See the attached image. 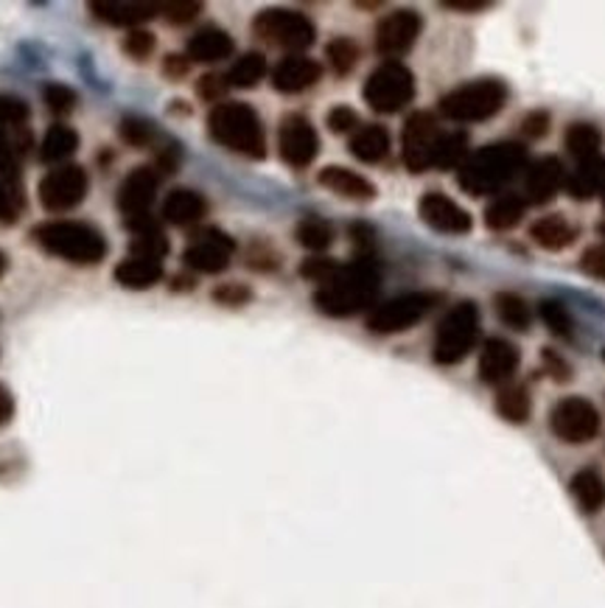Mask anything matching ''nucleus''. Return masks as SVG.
Wrapping results in <instances>:
<instances>
[{
	"mask_svg": "<svg viewBox=\"0 0 605 608\" xmlns=\"http://www.w3.org/2000/svg\"><path fill=\"white\" fill-rule=\"evenodd\" d=\"M530 239L542 247V250H547V253H560V250H567V247L574 245L578 227H574L567 216L549 214L530 225Z\"/></svg>",
	"mask_w": 605,
	"mask_h": 608,
	"instance_id": "nucleus-22",
	"label": "nucleus"
},
{
	"mask_svg": "<svg viewBox=\"0 0 605 608\" xmlns=\"http://www.w3.org/2000/svg\"><path fill=\"white\" fill-rule=\"evenodd\" d=\"M538 318L544 320V325L549 329V334L560 339H572L574 337V320L569 314V309L560 300H542L538 303Z\"/></svg>",
	"mask_w": 605,
	"mask_h": 608,
	"instance_id": "nucleus-39",
	"label": "nucleus"
},
{
	"mask_svg": "<svg viewBox=\"0 0 605 608\" xmlns=\"http://www.w3.org/2000/svg\"><path fill=\"white\" fill-rule=\"evenodd\" d=\"M207 214V202L205 196L191 191V188H175L171 194L166 196L163 202V216L166 222L177 227H191V225H200Z\"/></svg>",
	"mask_w": 605,
	"mask_h": 608,
	"instance_id": "nucleus-24",
	"label": "nucleus"
},
{
	"mask_svg": "<svg viewBox=\"0 0 605 608\" xmlns=\"http://www.w3.org/2000/svg\"><path fill=\"white\" fill-rule=\"evenodd\" d=\"M420 28H424V20L413 9H399V12L387 14L376 26V51L387 57V62H399V57L413 51Z\"/></svg>",
	"mask_w": 605,
	"mask_h": 608,
	"instance_id": "nucleus-14",
	"label": "nucleus"
},
{
	"mask_svg": "<svg viewBox=\"0 0 605 608\" xmlns=\"http://www.w3.org/2000/svg\"><path fill=\"white\" fill-rule=\"evenodd\" d=\"M440 138H443V130L431 112H413L406 118L404 132H401V157H404L406 169L415 175L435 169Z\"/></svg>",
	"mask_w": 605,
	"mask_h": 608,
	"instance_id": "nucleus-11",
	"label": "nucleus"
},
{
	"mask_svg": "<svg viewBox=\"0 0 605 608\" xmlns=\"http://www.w3.org/2000/svg\"><path fill=\"white\" fill-rule=\"evenodd\" d=\"M418 214L431 230L446 236H465L471 234L474 219L465 207H460L451 196L440 194V191H426L418 202Z\"/></svg>",
	"mask_w": 605,
	"mask_h": 608,
	"instance_id": "nucleus-16",
	"label": "nucleus"
},
{
	"mask_svg": "<svg viewBox=\"0 0 605 608\" xmlns=\"http://www.w3.org/2000/svg\"><path fill=\"white\" fill-rule=\"evenodd\" d=\"M14 418V395L9 393L7 384H0V427H7Z\"/></svg>",
	"mask_w": 605,
	"mask_h": 608,
	"instance_id": "nucleus-57",
	"label": "nucleus"
},
{
	"mask_svg": "<svg viewBox=\"0 0 605 608\" xmlns=\"http://www.w3.org/2000/svg\"><path fill=\"white\" fill-rule=\"evenodd\" d=\"M542 359H544V370L553 375L555 382L564 384V382H569V379H572V365H569L567 359H564V356H560L555 348H544Z\"/></svg>",
	"mask_w": 605,
	"mask_h": 608,
	"instance_id": "nucleus-51",
	"label": "nucleus"
},
{
	"mask_svg": "<svg viewBox=\"0 0 605 608\" xmlns=\"http://www.w3.org/2000/svg\"><path fill=\"white\" fill-rule=\"evenodd\" d=\"M600 427H603V421H600L597 407L583 395L560 398L549 413V429L560 443H569V446L592 443L600 434Z\"/></svg>",
	"mask_w": 605,
	"mask_h": 608,
	"instance_id": "nucleus-9",
	"label": "nucleus"
},
{
	"mask_svg": "<svg viewBox=\"0 0 605 608\" xmlns=\"http://www.w3.org/2000/svg\"><path fill=\"white\" fill-rule=\"evenodd\" d=\"M277 150L284 157L286 166L292 169H309L315 163L317 152H320V135L311 127V121L306 116H286L281 121V130H277Z\"/></svg>",
	"mask_w": 605,
	"mask_h": 608,
	"instance_id": "nucleus-15",
	"label": "nucleus"
},
{
	"mask_svg": "<svg viewBox=\"0 0 605 608\" xmlns=\"http://www.w3.org/2000/svg\"><path fill=\"white\" fill-rule=\"evenodd\" d=\"M168 253V241L161 230H152V234H138L132 239V255L138 259H155L163 261Z\"/></svg>",
	"mask_w": 605,
	"mask_h": 608,
	"instance_id": "nucleus-44",
	"label": "nucleus"
},
{
	"mask_svg": "<svg viewBox=\"0 0 605 608\" xmlns=\"http://www.w3.org/2000/svg\"><path fill=\"white\" fill-rule=\"evenodd\" d=\"M505 104H508V85L502 79H477L440 98V112L449 121L479 123L499 116Z\"/></svg>",
	"mask_w": 605,
	"mask_h": 608,
	"instance_id": "nucleus-5",
	"label": "nucleus"
},
{
	"mask_svg": "<svg viewBox=\"0 0 605 608\" xmlns=\"http://www.w3.org/2000/svg\"><path fill=\"white\" fill-rule=\"evenodd\" d=\"M161 12L166 14L168 23L182 26V23H191V20L202 12V3H193V0H175V3H163Z\"/></svg>",
	"mask_w": 605,
	"mask_h": 608,
	"instance_id": "nucleus-48",
	"label": "nucleus"
},
{
	"mask_svg": "<svg viewBox=\"0 0 605 608\" xmlns=\"http://www.w3.org/2000/svg\"><path fill=\"white\" fill-rule=\"evenodd\" d=\"M252 32L258 39H264L270 46L284 48V51L300 53L315 46L317 28L306 14L289 12V9H266L256 17Z\"/></svg>",
	"mask_w": 605,
	"mask_h": 608,
	"instance_id": "nucleus-8",
	"label": "nucleus"
},
{
	"mask_svg": "<svg viewBox=\"0 0 605 608\" xmlns=\"http://www.w3.org/2000/svg\"><path fill=\"white\" fill-rule=\"evenodd\" d=\"M567 186V169L558 157H542L535 160L533 166H527V175H524V200L527 205H547L555 196L560 194V188Z\"/></svg>",
	"mask_w": 605,
	"mask_h": 608,
	"instance_id": "nucleus-19",
	"label": "nucleus"
},
{
	"mask_svg": "<svg viewBox=\"0 0 605 608\" xmlns=\"http://www.w3.org/2000/svg\"><path fill=\"white\" fill-rule=\"evenodd\" d=\"M188 65H191V59L188 57H166V62H163V73H166L168 79H180L188 73Z\"/></svg>",
	"mask_w": 605,
	"mask_h": 608,
	"instance_id": "nucleus-56",
	"label": "nucleus"
},
{
	"mask_svg": "<svg viewBox=\"0 0 605 608\" xmlns=\"http://www.w3.org/2000/svg\"><path fill=\"white\" fill-rule=\"evenodd\" d=\"M247 264L252 266V270H258V272H270V270H277V253L272 250V247H266V245H256L247 253Z\"/></svg>",
	"mask_w": 605,
	"mask_h": 608,
	"instance_id": "nucleus-55",
	"label": "nucleus"
},
{
	"mask_svg": "<svg viewBox=\"0 0 605 608\" xmlns=\"http://www.w3.org/2000/svg\"><path fill=\"white\" fill-rule=\"evenodd\" d=\"M123 51L132 59H138V62H143V59H149L152 51H155V37L143 32V28H135V32H129L127 39H123Z\"/></svg>",
	"mask_w": 605,
	"mask_h": 608,
	"instance_id": "nucleus-45",
	"label": "nucleus"
},
{
	"mask_svg": "<svg viewBox=\"0 0 605 608\" xmlns=\"http://www.w3.org/2000/svg\"><path fill=\"white\" fill-rule=\"evenodd\" d=\"M295 236L306 250L322 253V250H329V247L334 245V225H331L329 219H322V216H306V219H300V225H297Z\"/></svg>",
	"mask_w": 605,
	"mask_h": 608,
	"instance_id": "nucleus-36",
	"label": "nucleus"
},
{
	"mask_svg": "<svg viewBox=\"0 0 605 608\" xmlns=\"http://www.w3.org/2000/svg\"><path fill=\"white\" fill-rule=\"evenodd\" d=\"M479 339V309L477 303H458L454 309L440 320L438 337H435V348L431 356L438 365H460L465 356L474 350Z\"/></svg>",
	"mask_w": 605,
	"mask_h": 608,
	"instance_id": "nucleus-6",
	"label": "nucleus"
},
{
	"mask_svg": "<svg viewBox=\"0 0 605 608\" xmlns=\"http://www.w3.org/2000/svg\"><path fill=\"white\" fill-rule=\"evenodd\" d=\"M440 303L438 291H410L399 298L376 306L367 318V329L373 334H399V331L413 329Z\"/></svg>",
	"mask_w": 605,
	"mask_h": 608,
	"instance_id": "nucleus-10",
	"label": "nucleus"
},
{
	"mask_svg": "<svg viewBox=\"0 0 605 608\" xmlns=\"http://www.w3.org/2000/svg\"><path fill=\"white\" fill-rule=\"evenodd\" d=\"M87 188H91V180L82 166H57L39 180L37 194L46 211L64 214L87 196Z\"/></svg>",
	"mask_w": 605,
	"mask_h": 608,
	"instance_id": "nucleus-12",
	"label": "nucleus"
},
{
	"mask_svg": "<svg viewBox=\"0 0 605 608\" xmlns=\"http://www.w3.org/2000/svg\"><path fill=\"white\" fill-rule=\"evenodd\" d=\"M266 76V59L264 53L258 51H250L245 53V57H239L236 62H233V68L227 71V85L230 87H256L261 79Z\"/></svg>",
	"mask_w": 605,
	"mask_h": 608,
	"instance_id": "nucleus-37",
	"label": "nucleus"
},
{
	"mask_svg": "<svg viewBox=\"0 0 605 608\" xmlns=\"http://www.w3.org/2000/svg\"><path fill=\"white\" fill-rule=\"evenodd\" d=\"M7 266H9V259L3 253H0V278H3V272H7Z\"/></svg>",
	"mask_w": 605,
	"mask_h": 608,
	"instance_id": "nucleus-59",
	"label": "nucleus"
},
{
	"mask_svg": "<svg viewBox=\"0 0 605 608\" xmlns=\"http://www.w3.org/2000/svg\"><path fill=\"white\" fill-rule=\"evenodd\" d=\"M325 57H329V65L334 68V73L348 76L356 68V62H359V46L351 37H336L325 48Z\"/></svg>",
	"mask_w": 605,
	"mask_h": 608,
	"instance_id": "nucleus-40",
	"label": "nucleus"
},
{
	"mask_svg": "<svg viewBox=\"0 0 605 608\" xmlns=\"http://www.w3.org/2000/svg\"><path fill=\"white\" fill-rule=\"evenodd\" d=\"M567 194L578 202L594 200V196L605 194V155L589 157L580 160L578 169L567 175Z\"/></svg>",
	"mask_w": 605,
	"mask_h": 608,
	"instance_id": "nucleus-23",
	"label": "nucleus"
},
{
	"mask_svg": "<svg viewBox=\"0 0 605 608\" xmlns=\"http://www.w3.org/2000/svg\"><path fill=\"white\" fill-rule=\"evenodd\" d=\"M465 157H468V135H465V132H443L438 146V157H435V169H460L465 163Z\"/></svg>",
	"mask_w": 605,
	"mask_h": 608,
	"instance_id": "nucleus-38",
	"label": "nucleus"
},
{
	"mask_svg": "<svg viewBox=\"0 0 605 608\" xmlns=\"http://www.w3.org/2000/svg\"><path fill=\"white\" fill-rule=\"evenodd\" d=\"M547 132H549V112L547 110H533L522 121V135L527 138V141H542Z\"/></svg>",
	"mask_w": 605,
	"mask_h": 608,
	"instance_id": "nucleus-53",
	"label": "nucleus"
},
{
	"mask_svg": "<svg viewBox=\"0 0 605 608\" xmlns=\"http://www.w3.org/2000/svg\"><path fill=\"white\" fill-rule=\"evenodd\" d=\"M207 132L220 146L236 155L264 160L266 157V132L250 104L220 102L207 116Z\"/></svg>",
	"mask_w": 605,
	"mask_h": 608,
	"instance_id": "nucleus-3",
	"label": "nucleus"
},
{
	"mask_svg": "<svg viewBox=\"0 0 605 608\" xmlns=\"http://www.w3.org/2000/svg\"><path fill=\"white\" fill-rule=\"evenodd\" d=\"M93 12L98 20L110 26H138L143 20L155 17L161 12V3H121V0H107V3H93Z\"/></svg>",
	"mask_w": 605,
	"mask_h": 608,
	"instance_id": "nucleus-28",
	"label": "nucleus"
},
{
	"mask_svg": "<svg viewBox=\"0 0 605 608\" xmlns=\"http://www.w3.org/2000/svg\"><path fill=\"white\" fill-rule=\"evenodd\" d=\"M155 135H157L155 123L146 121V118H138V116L123 118L121 138L129 143V146H138V150H143V146H149V143L155 141Z\"/></svg>",
	"mask_w": 605,
	"mask_h": 608,
	"instance_id": "nucleus-43",
	"label": "nucleus"
},
{
	"mask_svg": "<svg viewBox=\"0 0 605 608\" xmlns=\"http://www.w3.org/2000/svg\"><path fill=\"white\" fill-rule=\"evenodd\" d=\"M580 270L592 275V278L605 281V245H594L589 247L583 259H580Z\"/></svg>",
	"mask_w": 605,
	"mask_h": 608,
	"instance_id": "nucleus-52",
	"label": "nucleus"
},
{
	"mask_svg": "<svg viewBox=\"0 0 605 608\" xmlns=\"http://www.w3.org/2000/svg\"><path fill=\"white\" fill-rule=\"evenodd\" d=\"M322 68L315 59L302 57V53H292V57L281 59L272 71V87L277 93H286V96H295V93L309 91L320 82Z\"/></svg>",
	"mask_w": 605,
	"mask_h": 608,
	"instance_id": "nucleus-20",
	"label": "nucleus"
},
{
	"mask_svg": "<svg viewBox=\"0 0 605 608\" xmlns=\"http://www.w3.org/2000/svg\"><path fill=\"white\" fill-rule=\"evenodd\" d=\"M603 359H605V350H603Z\"/></svg>",
	"mask_w": 605,
	"mask_h": 608,
	"instance_id": "nucleus-62",
	"label": "nucleus"
},
{
	"mask_svg": "<svg viewBox=\"0 0 605 608\" xmlns=\"http://www.w3.org/2000/svg\"><path fill=\"white\" fill-rule=\"evenodd\" d=\"M522 171H527V150L522 143L502 141L483 146L479 152L465 157V163L458 169V182L471 196L502 194V188Z\"/></svg>",
	"mask_w": 605,
	"mask_h": 608,
	"instance_id": "nucleus-2",
	"label": "nucleus"
},
{
	"mask_svg": "<svg viewBox=\"0 0 605 608\" xmlns=\"http://www.w3.org/2000/svg\"><path fill=\"white\" fill-rule=\"evenodd\" d=\"M365 102L381 116L404 110L415 98V76L404 62H381L365 82Z\"/></svg>",
	"mask_w": 605,
	"mask_h": 608,
	"instance_id": "nucleus-7",
	"label": "nucleus"
},
{
	"mask_svg": "<svg viewBox=\"0 0 605 608\" xmlns=\"http://www.w3.org/2000/svg\"><path fill=\"white\" fill-rule=\"evenodd\" d=\"M227 79L225 76H216V73H207V76H202L200 82H197V93H200V98H205V102H216L220 104V98L227 93Z\"/></svg>",
	"mask_w": 605,
	"mask_h": 608,
	"instance_id": "nucleus-54",
	"label": "nucleus"
},
{
	"mask_svg": "<svg viewBox=\"0 0 605 608\" xmlns=\"http://www.w3.org/2000/svg\"><path fill=\"white\" fill-rule=\"evenodd\" d=\"M233 53V37L216 26L200 28L188 39V59L191 62H222Z\"/></svg>",
	"mask_w": 605,
	"mask_h": 608,
	"instance_id": "nucleus-27",
	"label": "nucleus"
},
{
	"mask_svg": "<svg viewBox=\"0 0 605 608\" xmlns=\"http://www.w3.org/2000/svg\"><path fill=\"white\" fill-rule=\"evenodd\" d=\"M336 270H340V264H336L334 259H309V261H302L300 275L306 281H311V284L322 286Z\"/></svg>",
	"mask_w": 605,
	"mask_h": 608,
	"instance_id": "nucleus-46",
	"label": "nucleus"
},
{
	"mask_svg": "<svg viewBox=\"0 0 605 608\" xmlns=\"http://www.w3.org/2000/svg\"><path fill=\"white\" fill-rule=\"evenodd\" d=\"M28 116H32V110L23 98L0 93V130H17L28 121Z\"/></svg>",
	"mask_w": 605,
	"mask_h": 608,
	"instance_id": "nucleus-41",
	"label": "nucleus"
},
{
	"mask_svg": "<svg viewBox=\"0 0 605 608\" xmlns=\"http://www.w3.org/2000/svg\"><path fill=\"white\" fill-rule=\"evenodd\" d=\"M569 493H572V499L586 516H597L605 508V477L594 466L580 468L569 479Z\"/></svg>",
	"mask_w": 605,
	"mask_h": 608,
	"instance_id": "nucleus-25",
	"label": "nucleus"
},
{
	"mask_svg": "<svg viewBox=\"0 0 605 608\" xmlns=\"http://www.w3.org/2000/svg\"><path fill=\"white\" fill-rule=\"evenodd\" d=\"M527 214V200L519 194H499L485 211V225L496 234H505V230H513L519 222Z\"/></svg>",
	"mask_w": 605,
	"mask_h": 608,
	"instance_id": "nucleus-31",
	"label": "nucleus"
},
{
	"mask_svg": "<svg viewBox=\"0 0 605 608\" xmlns=\"http://www.w3.org/2000/svg\"><path fill=\"white\" fill-rule=\"evenodd\" d=\"M28 146H32V135L26 132V127L0 130V180L17 186L23 155H26Z\"/></svg>",
	"mask_w": 605,
	"mask_h": 608,
	"instance_id": "nucleus-26",
	"label": "nucleus"
},
{
	"mask_svg": "<svg viewBox=\"0 0 605 608\" xmlns=\"http://www.w3.org/2000/svg\"><path fill=\"white\" fill-rule=\"evenodd\" d=\"M43 102H46V107L54 116H68V112H73V107H76L79 96L71 87L62 85V82H48V85L43 87Z\"/></svg>",
	"mask_w": 605,
	"mask_h": 608,
	"instance_id": "nucleus-42",
	"label": "nucleus"
},
{
	"mask_svg": "<svg viewBox=\"0 0 605 608\" xmlns=\"http://www.w3.org/2000/svg\"><path fill=\"white\" fill-rule=\"evenodd\" d=\"M233 253H236V241L220 230V227H205L200 234H193L191 245L186 247L182 261L188 270L202 272V275H220L230 266Z\"/></svg>",
	"mask_w": 605,
	"mask_h": 608,
	"instance_id": "nucleus-13",
	"label": "nucleus"
},
{
	"mask_svg": "<svg viewBox=\"0 0 605 608\" xmlns=\"http://www.w3.org/2000/svg\"><path fill=\"white\" fill-rule=\"evenodd\" d=\"M597 234L605 239V222H600V225H597Z\"/></svg>",
	"mask_w": 605,
	"mask_h": 608,
	"instance_id": "nucleus-60",
	"label": "nucleus"
},
{
	"mask_svg": "<svg viewBox=\"0 0 605 608\" xmlns=\"http://www.w3.org/2000/svg\"><path fill=\"white\" fill-rule=\"evenodd\" d=\"M79 150V135L68 123H54L39 143V160L43 163H64Z\"/></svg>",
	"mask_w": 605,
	"mask_h": 608,
	"instance_id": "nucleus-33",
	"label": "nucleus"
},
{
	"mask_svg": "<svg viewBox=\"0 0 605 608\" xmlns=\"http://www.w3.org/2000/svg\"><path fill=\"white\" fill-rule=\"evenodd\" d=\"M325 121H329L331 132H336V135H345V132L359 130V116H356V110L345 107V104L334 107V110L329 112V118H325Z\"/></svg>",
	"mask_w": 605,
	"mask_h": 608,
	"instance_id": "nucleus-49",
	"label": "nucleus"
},
{
	"mask_svg": "<svg viewBox=\"0 0 605 608\" xmlns=\"http://www.w3.org/2000/svg\"><path fill=\"white\" fill-rule=\"evenodd\" d=\"M485 7L488 3H483V0H451V3H446V9H463V12H483Z\"/></svg>",
	"mask_w": 605,
	"mask_h": 608,
	"instance_id": "nucleus-58",
	"label": "nucleus"
},
{
	"mask_svg": "<svg viewBox=\"0 0 605 608\" xmlns=\"http://www.w3.org/2000/svg\"><path fill=\"white\" fill-rule=\"evenodd\" d=\"M494 309L496 318L502 320L508 329L530 331V325H533V309H530L527 300H524L522 295H515V291H499L494 298Z\"/></svg>",
	"mask_w": 605,
	"mask_h": 608,
	"instance_id": "nucleus-34",
	"label": "nucleus"
},
{
	"mask_svg": "<svg viewBox=\"0 0 605 608\" xmlns=\"http://www.w3.org/2000/svg\"><path fill=\"white\" fill-rule=\"evenodd\" d=\"M320 186L329 188L331 194L345 196L354 202H370L376 196V186L367 177L356 175V171L345 169V166H329L320 171Z\"/></svg>",
	"mask_w": 605,
	"mask_h": 608,
	"instance_id": "nucleus-21",
	"label": "nucleus"
},
{
	"mask_svg": "<svg viewBox=\"0 0 605 608\" xmlns=\"http://www.w3.org/2000/svg\"><path fill=\"white\" fill-rule=\"evenodd\" d=\"M32 239L37 241L46 253L57 259L71 261V264H98L107 255V239L98 234L96 227L87 222L54 219L43 222L32 230Z\"/></svg>",
	"mask_w": 605,
	"mask_h": 608,
	"instance_id": "nucleus-4",
	"label": "nucleus"
},
{
	"mask_svg": "<svg viewBox=\"0 0 605 608\" xmlns=\"http://www.w3.org/2000/svg\"><path fill=\"white\" fill-rule=\"evenodd\" d=\"M351 155L361 163H381L390 155V132L381 123H365L351 138Z\"/></svg>",
	"mask_w": 605,
	"mask_h": 608,
	"instance_id": "nucleus-29",
	"label": "nucleus"
},
{
	"mask_svg": "<svg viewBox=\"0 0 605 608\" xmlns=\"http://www.w3.org/2000/svg\"><path fill=\"white\" fill-rule=\"evenodd\" d=\"M213 300L222 306H233V309H236V306L250 303L252 291L241 284H222L220 289L213 291Z\"/></svg>",
	"mask_w": 605,
	"mask_h": 608,
	"instance_id": "nucleus-50",
	"label": "nucleus"
},
{
	"mask_svg": "<svg viewBox=\"0 0 605 608\" xmlns=\"http://www.w3.org/2000/svg\"><path fill=\"white\" fill-rule=\"evenodd\" d=\"M163 278V261L155 259H123L121 264L116 266V281L127 289H149L155 286L157 281Z\"/></svg>",
	"mask_w": 605,
	"mask_h": 608,
	"instance_id": "nucleus-30",
	"label": "nucleus"
},
{
	"mask_svg": "<svg viewBox=\"0 0 605 608\" xmlns=\"http://www.w3.org/2000/svg\"><path fill=\"white\" fill-rule=\"evenodd\" d=\"M603 205H605V194H603Z\"/></svg>",
	"mask_w": 605,
	"mask_h": 608,
	"instance_id": "nucleus-61",
	"label": "nucleus"
},
{
	"mask_svg": "<svg viewBox=\"0 0 605 608\" xmlns=\"http://www.w3.org/2000/svg\"><path fill=\"white\" fill-rule=\"evenodd\" d=\"M564 143H567L569 155L578 157V160H589V157H597L603 150V132L594 123L578 121L567 130Z\"/></svg>",
	"mask_w": 605,
	"mask_h": 608,
	"instance_id": "nucleus-35",
	"label": "nucleus"
},
{
	"mask_svg": "<svg viewBox=\"0 0 605 608\" xmlns=\"http://www.w3.org/2000/svg\"><path fill=\"white\" fill-rule=\"evenodd\" d=\"M494 407L505 421L522 427V424L530 421V415H533V398H530V390L524 384H505L496 393Z\"/></svg>",
	"mask_w": 605,
	"mask_h": 608,
	"instance_id": "nucleus-32",
	"label": "nucleus"
},
{
	"mask_svg": "<svg viewBox=\"0 0 605 608\" xmlns=\"http://www.w3.org/2000/svg\"><path fill=\"white\" fill-rule=\"evenodd\" d=\"M23 207V196H20L17 186L0 180V222H14Z\"/></svg>",
	"mask_w": 605,
	"mask_h": 608,
	"instance_id": "nucleus-47",
	"label": "nucleus"
},
{
	"mask_svg": "<svg viewBox=\"0 0 605 608\" xmlns=\"http://www.w3.org/2000/svg\"><path fill=\"white\" fill-rule=\"evenodd\" d=\"M519 362H522V354L513 343L502 337L485 339L479 350V379L494 388H505L519 370Z\"/></svg>",
	"mask_w": 605,
	"mask_h": 608,
	"instance_id": "nucleus-18",
	"label": "nucleus"
},
{
	"mask_svg": "<svg viewBox=\"0 0 605 608\" xmlns=\"http://www.w3.org/2000/svg\"><path fill=\"white\" fill-rule=\"evenodd\" d=\"M157 188H161V171H157L155 166H141V169H135L121 182L118 207H121V214L127 216V222L149 216V211L155 205Z\"/></svg>",
	"mask_w": 605,
	"mask_h": 608,
	"instance_id": "nucleus-17",
	"label": "nucleus"
},
{
	"mask_svg": "<svg viewBox=\"0 0 605 608\" xmlns=\"http://www.w3.org/2000/svg\"><path fill=\"white\" fill-rule=\"evenodd\" d=\"M381 289V270L370 255L342 266L322 286H317L315 306L329 318H351L373 306Z\"/></svg>",
	"mask_w": 605,
	"mask_h": 608,
	"instance_id": "nucleus-1",
	"label": "nucleus"
}]
</instances>
